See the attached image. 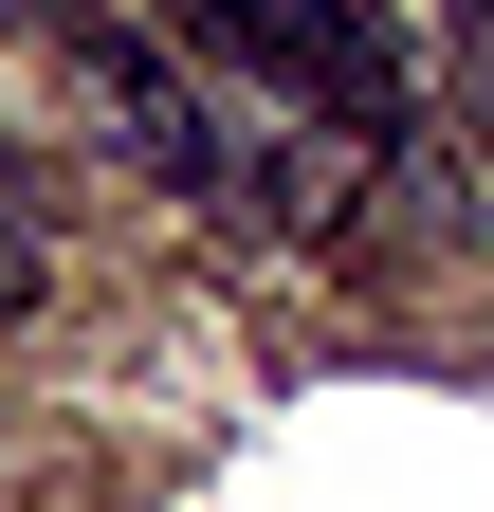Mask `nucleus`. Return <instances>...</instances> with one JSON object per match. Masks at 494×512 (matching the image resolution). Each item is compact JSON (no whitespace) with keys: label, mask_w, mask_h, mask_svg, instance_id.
<instances>
[{"label":"nucleus","mask_w":494,"mask_h":512,"mask_svg":"<svg viewBox=\"0 0 494 512\" xmlns=\"http://www.w3.org/2000/svg\"><path fill=\"white\" fill-rule=\"evenodd\" d=\"M183 37L220 55V74H257V110L293 128H366V147H403V37L366 19V0H165Z\"/></svg>","instance_id":"obj_1"},{"label":"nucleus","mask_w":494,"mask_h":512,"mask_svg":"<svg viewBox=\"0 0 494 512\" xmlns=\"http://www.w3.org/2000/svg\"><path fill=\"white\" fill-rule=\"evenodd\" d=\"M55 74H74V92L110 110V147H129L147 183H183V202H202V183H220V110L183 92V74H165L147 37H74V55H55Z\"/></svg>","instance_id":"obj_2"},{"label":"nucleus","mask_w":494,"mask_h":512,"mask_svg":"<svg viewBox=\"0 0 494 512\" xmlns=\"http://www.w3.org/2000/svg\"><path fill=\"white\" fill-rule=\"evenodd\" d=\"M0 37H19V55H74V37H110V0H0Z\"/></svg>","instance_id":"obj_3"},{"label":"nucleus","mask_w":494,"mask_h":512,"mask_svg":"<svg viewBox=\"0 0 494 512\" xmlns=\"http://www.w3.org/2000/svg\"><path fill=\"white\" fill-rule=\"evenodd\" d=\"M440 55H458V92H476V128H494V0H440Z\"/></svg>","instance_id":"obj_4"},{"label":"nucleus","mask_w":494,"mask_h":512,"mask_svg":"<svg viewBox=\"0 0 494 512\" xmlns=\"http://www.w3.org/2000/svg\"><path fill=\"white\" fill-rule=\"evenodd\" d=\"M37 275H55V238H37L19 202H0V311H37Z\"/></svg>","instance_id":"obj_5"}]
</instances>
